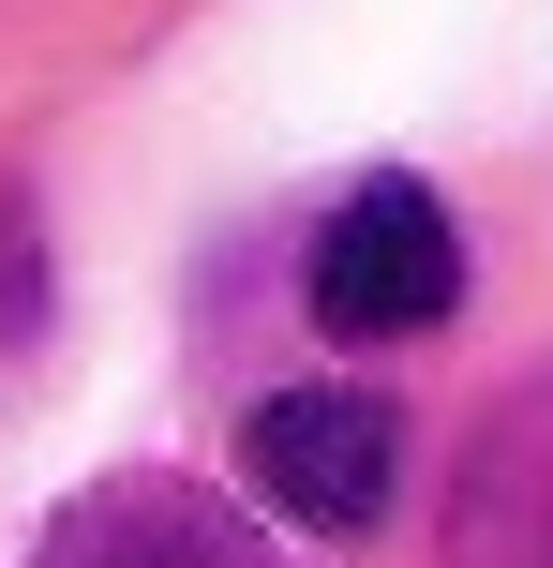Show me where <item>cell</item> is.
<instances>
[{
  "mask_svg": "<svg viewBox=\"0 0 553 568\" xmlns=\"http://www.w3.org/2000/svg\"><path fill=\"white\" fill-rule=\"evenodd\" d=\"M464 568H553V389H524L464 464V509H449Z\"/></svg>",
  "mask_w": 553,
  "mask_h": 568,
  "instance_id": "cell-3",
  "label": "cell"
},
{
  "mask_svg": "<svg viewBox=\"0 0 553 568\" xmlns=\"http://www.w3.org/2000/svg\"><path fill=\"white\" fill-rule=\"evenodd\" d=\"M239 494L299 539H375L404 494V419L375 389H269L239 419Z\"/></svg>",
  "mask_w": 553,
  "mask_h": 568,
  "instance_id": "cell-1",
  "label": "cell"
},
{
  "mask_svg": "<svg viewBox=\"0 0 553 568\" xmlns=\"http://www.w3.org/2000/svg\"><path fill=\"white\" fill-rule=\"evenodd\" d=\"M45 329V210L0 180V344H30Z\"/></svg>",
  "mask_w": 553,
  "mask_h": 568,
  "instance_id": "cell-5",
  "label": "cell"
},
{
  "mask_svg": "<svg viewBox=\"0 0 553 568\" xmlns=\"http://www.w3.org/2000/svg\"><path fill=\"white\" fill-rule=\"evenodd\" d=\"M464 300V225H449L434 180H359L315 225V329L345 344H404Z\"/></svg>",
  "mask_w": 553,
  "mask_h": 568,
  "instance_id": "cell-2",
  "label": "cell"
},
{
  "mask_svg": "<svg viewBox=\"0 0 553 568\" xmlns=\"http://www.w3.org/2000/svg\"><path fill=\"white\" fill-rule=\"evenodd\" d=\"M30 568H239V539H225V509H195L180 479H105Z\"/></svg>",
  "mask_w": 553,
  "mask_h": 568,
  "instance_id": "cell-4",
  "label": "cell"
}]
</instances>
